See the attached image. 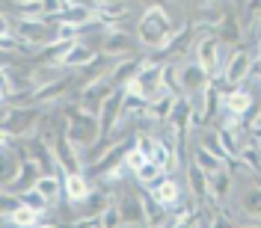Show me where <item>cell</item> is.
Instances as JSON below:
<instances>
[{
    "label": "cell",
    "instance_id": "obj_9",
    "mask_svg": "<svg viewBox=\"0 0 261 228\" xmlns=\"http://www.w3.org/2000/svg\"><path fill=\"white\" fill-rule=\"evenodd\" d=\"M122 104H125V86H119L113 95L101 104V110H98V122H101V139H107V136H110L116 128H119V122H122Z\"/></svg>",
    "mask_w": 261,
    "mask_h": 228
},
{
    "label": "cell",
    "instance_id": "obj_18",
    "mask_svg": "<svg viewBox=\"0 0 261 228\" xmlns=\"http://www.w3.org/2000/svg\"><path fill=\"white\" fill-rule=\"evenodd\" d=\"M175 104H178V95L169 89V92H161V95L154 98L151 104H148V119L151 122H169V116H172V110H175Z\"/></svg>",
    "mask_w": 261,
    "mask_h": 228
},
{
    "label": "cell",
    "instance_id": "obj_1",
    "mask_svg": "<svg viewBox=\"0 0 261 228\" xmlns=\"http://www.w3.org/2000/svg\"><path fill=\"white\" fill-rule=\"evenodd\" d=\"M172 33H175L172 30V18L161 3H151L143 12L140 24H137V36H140L143 48H151V50H163V45L169 42Z\"/></svg>",
    "mask_w": 261,
    "mask_h": 228
},
{
    "label": "cell",
    "instance_id": "obj_15",
    "mask_svg": "<svg viewBox=\"0 0 261 228\" xmlns=\"http://www.w3.org/2000/svg\"><path fill=\"white\" fill-rule=\"evenodd\" d=\"M92 60H95V50L89 48L86 42L77 39V42H71V45H68V50L63 53L60 65H63V68H86Z\"/></svg>",
    "mask_w": 261,
    "mask_h": 228
},
{
    "label": "cell",
    "instance_id": "obj_33",
    "mask_svg": "<svg viewBox=\"0 0 261 228\" xmlns=\"http://www.w3.org/2000/svg\"><path fill=\"white\" fill-rule=\"evenodd\" d=\"M110 3H119V0H98V6H110Z\"/></svg>",
    "mask_w": 261,
    "mask_h": 228
},
{
    "label": "cell",
    "instance_id": "obj_7",
    "mask_svg": "<svg viewBox=\"0 0 261 228\" xmlns=\"http://www.w3.org/2000/svg\"><path fill=\"white\" fill-rule=\"evenodd\" d=\"M116 208L122 213L125 225H148V202L143 193H134V190H122L116 198Z\"/></svg>",
    "mask_w": 261,
    "mask_h": 228
},
{
    "label": "cell",
    "instance_id": "obj_2",
    "mask_svg": "<svg viewBox=\"0 0 261 228\" xmlns=\"http://www.w3.org/2000/svg\"><path fill=\"white\" fill-rule=\"evenodd\" d=\"M42 122V107L39 104H6L3 110V136L9 139H24Z\"/></svg>",
    "mask_w": 261,
    "mask_h": 228
},
{
    "label": "cell",
    "instance_id": "obj_30",
    "mask_svg": "<svg viewBox=\"0 0 261 228\" xmlns=\"http://www.w3.org/2000/svg\"><path fill=\"white\" fill-rule=\"evenodd\" d=\"M101 225H107V228L125 225V219H122V213H119V208H116V202H110V205L101 211Z\"/></svg>",
    "mask_w": 261,
    "mask_h": 228
},
{
    "label": "cell",
    "instance_id": "obj_34",
    "mask_svg": "<svg viewBox=\"0 0 261 228\" xmlns=\"http://www.w3.org/2000/svg\"><path fill=\"white\" fill-rule=\"evenodd\" d=\"M255 142H258V146H261V128L255 130Z\"/></svg>",
    "mask_w": 261,
    "mask_h": 228
},
{
    "label": "cell",
    "instance_id": "obj_19",
    "mask_svg": "<svg viewBox=\"0 0 261 228\" xmlns=\"http://www.w3.org/2000/svg\"><path fill=\"white\" fill-rule=\"evenodd\" d=\"M98 18V12L89 6V3H81V0H71L68 6L63 9V15L60 21H68V24H77V27H86V24H92Z\"/></svg>",
    "mask_w": 261,
    "mask_h": 228
},
{
    "label": "cell",
    "instance_id": "obj_5",
    "mask_svg": "<svg viewBox=\"0 0 261 228\" xmlns=\"http://www.w3.org/2000/svg\"><path fill=\"white\" fill-rule=\"evenodd\" d=\"M208 83H211V74L199 60H187L184 65H178V92H184L187 98L202 95Z\"/></svg>",
    "mask_w": 261,
    "mask_h": 228
},
{
    "label": "cell",
    "instance_id": "obj_25",
    "mask_svg": "<svg viewBox=\"0 0 261 228\" xmlns=\"http://www.w3.org/2000/svg\"><path fill=\"white\" fill-rule=\"evenodd\" d=\"M208 184H211L214 202H226L228 193H231V172H228V166L220 169V172H214V175H208Z\"/></svg>",
    "mask_w": 261,
    "mask_h": 228
},
{
    "label": "cell",
    "instance_id": "obj_26",
    "mask_svg": "<svg viewBox=\"0 0 261 228\" xmlns=\"http://www.w3.org/2000/svg\"><path fill=\"white\" fill-rule=\"evenodd\" d=\"M163 175H166V169H163L158 160H146L140 169H137V172H134V178L140 181V184H146V187H154Z\"/></svg>",
    "mask_w": 261,
    "mask_h": 228
},
{
    "label": "cell",
    "instance_id": "obj_14",
    "mask_svg": "<svg viewBox=\"0 0 261 228\" xmlns=\"http://www.w3.org/2000/svg\"><path fill=\"white\" fill-rule=\"evenodd\" d=\"M187 184H190V193L199 205H205L211 198V184H208V172L199 166V163H190L187 166Z\"/></svg>",
    "mask_w": 261,
    "mask_h": 228
},
{
    "label": "cell",
    "instance_id": "obj_32",
    "mask_svg": "<svg viewBox=\"0 0 261 228\" xmlns=\"http://www.w3.org/2000/svg\"><path fill=\"white\" fill-rule=\"evenodd\" d=\"M146 160H148V157H146V154H143V151H140L137 146H130V148H128V154H125V163H128L130 172H137V169H140V166H143Z\"/></svg>",
    "mask_w": 261,
    "mask_h": 228
},
{
    "label": "cell",
    "instance_id": "obj_20",
    "mask_svg": "<svg viewBox=\"0 0 261 228\" xmlns=\"http://www.w3.org/2000/svg\"><path fill=\"white\" fill-rule=\"evenodd\" d=\"M36 190L45 195L50 205H57V202L65 195V181H60V175H57V172H42V175H39V181H36Z\"/></svg>",
    "mask_w": 261,
    "mask_h": 228
},
{
    "label": "cell",
    "instance_id": "obj_31",
    "mask_svg": "<svg viewBox=\"0 0 261 228\" xmlns=\"http://www.w3.org/2000/svg\"><path fill=\"white\" fill-rule=\"evenodd\" d=\"M217 30H220V33H217V36L223 39V45H234V42H238V24H234L231 18H223Z\"/></svg>",
    "mask_w": 261,
    "mask_h": 228
},
{
    "label": "cell",
    "instance_id": "obj_16",
    "mask_svg": "<svg viewBox=\"0 0 261 228\" xmlns=\"http://www.w3.org/2000/svg\"><path fill=\"white\" fill-rule=\"evenodd\" d=\"M65 198L71 202V205H83L89 195H92V190H89V181H86V175L83 172H65Z\"/></svg>",
    "mask_w": 261,
    "mask_h": 228
},
{
    "label": "cell",
    "instance_id": "obj_11",
    "mask_svg": "<svg viewBox=\"0 0 261 228\" xmlns=\"http://www.w3.org/2000/svg\"><path fill=\"white\" fill-rule=\"evenodd\" d=\"M50 146H54V154H57V163H60L63 172H81L83 169V160H81V154H77V146L65 136V130L54 133Z\"/></svg>",
    "mask_w": 261,
    "mask_h": 228
},
{
    "label": "cell",
    "instance_id": "obj_10",
    "mask_svg": "<svg viewBox=\"0 0 261 228\" xmlns=\"http://www.w3.org/2000/svg\"><path fill=\"white\" fill-rule=\"evenodd\" d=\"M193 50H196V60L208 68V74L217 77V68L223 63V39L220 36H202L193 45Z\"/></svg>",
    "mask_w": 261,
    "mask_h": 228
},
{
    "label": "cell",
    "instance_id": "obj_8",
    "mask_svg": "<svg viewBox=\"0 0 261 228\" xmlns=\"http://www.w3.org/2000/svg\"><path fill=\"white\" fill-rule=\"evenodd\" d=\"M137 45H143L140 42V36H130L128 30H122V27H110V30L104 33V39H101V53L104 56H130Z\"/></svg>",
    "mask_w": 261,
    "mask_h": 228
},
{
    "label": "cell",
    "instance_id": "obj_27",
    "mask_svg": "<svg viewBox=\"0 0 261 228\" xmlns=\"http://www.w3.org/2000/svg\"><path fill=\"white\" fill-rule=\"evenodd\" d=\"M241 213L246 216H261V187L252 184L241 193Z\"/></svg>",
    "mask_w": 261,
    "mask_h": 228
},
{
    "label": "cell",
    "instance_id": "obj_24",
    "mask_svg": "<svg viewBox=\"0 0 261 228\" xmlns=\"http://www.w3.org/2000/svg\"><path fill=\"white\" fill-rule=\"evenodd\" d=\"M193 163H199L208 175H214V172H220V169H226L228 160L226 157H220V154H214V151H208L205 146H196L193 148Z\"/></svg>",
    "mask_w": 261,
    "mask_h": 228
},
{
    "label": "cell",
    "instance_id": "obj_3",
    "mask_svg": "<svg viewBox=\"0 0 261 228\" xmlns=\"http://www.w3.org/2000/svg\"><path fill=\"white\" fill-rule=\"evenodd\" d=\"M65 136L77 148H89L92 142L101 139V122L98 113L83 110L81 104H74V110H68V122H65Z\"/></svg>",
    "mask_w": 261,
    "mask_h": 228
},
{
    "label": "cell",
    "instance_id": "obj_4",
    "mask_svg": "<svg viewBox=\"0 0 261 228\" xmlns=\"http://www.w3.org/2000/svg\"><path fill=\"white\" fill-rule=\"evenodd\" d=\"M163 89H166V86H163V65L161 63H143V68H140V71L134 74V80L128 83V92L146 98V101H154Z\"/></svg>",
    "mask_w": 261,
    "mask_h": 228
},
{
    "label": "cell",
    "instance_id": "obj_17",
    "mask_svg": "<svg viewBox=\"0 0 261 228\" xmlns=\"http://www.w3.org/2000/svg\"><path fill=\"white\" fill-rule=\"evenodd\" d=\"M128 148H130L128 142H122V146H110V148H107V151H104V154L95 160V175H101V178H104V175H110L113 169H119V166L125 163Z\"/></svg>",
    "mask_w": 261,
    "mask_h": 228
},
{
    "label": "cell",
    "instance_id": "obj_23",
    "mask_svg": "<svg viewBox=\"0 0 261 228\" xmlns=\"http://www.w3.org/2000/svg\"><path fill=\"white\" fill-rule=\"evenodd\" d=\"M190 24H184V27H178V30L169 36V42L163 45V50H166V56L169 60H175V56H181V53H187V50H193L190 48Z\"/></svg>",
    "mask_w": 261,
    "mask_h": 228
},
{
    "label": "cell",
    "instance_id": "obj_22",
    "mask_svg": "<svg viewBox=\"0 0 261 228\" xmlns=\"http://www.w3.org/2000/svg\"><path fill=\"white\" fill-rule=\"evenodd\" d=\"M143 68V60H134V56H122V63H116L110 68V77H113L116 86H128L134 80V74Z\"/></svg>",
    "mask_w": 261,
    "mask_h": 228
},
{
    "label": "cell",
    "instance_id": "obj_13",
    "mask_svg": "<svg viewBox=\"0 0 261 228\" xmlns=\"http://www.w3.org/2000/svg\"><path fill=\"white\" fill-rule=\"evenodd\" d=\"M151 195H154V202H161L166 211H172V208H178V202H181V184L163 175V178L151 187Z\"/></svg>",
    "mask_w": 261,
    "mask_h": 228
},
{
    "label": "cell",
    "instance_id": "obj_6",
    "mask_svg": "<svg viewBox=\"0 0 261 228\" xmlns=\"http://www.w3.org/2000/svg\"><path fill=\"white\" fill-rule=\"evenodd\" d=\"M116 89H119V86L113 83V77H110V74H98V77H92V80L81 89L77 104H81L83 110H89V113H98V110H101V104L113 95Z\"/></svg>",
    "mask_w": 261,
    "mask_h": 228
},
{
    "label": "cell",
    "instance_id": "obj_21",
    "mask_svg": "<svg viewBox=\"0 0 261 228\" xmlns=\"http://www.w3.org/2000/svg\"><path fill=\"white\" fill-rule=\"evenodd\" d=\"M223 101H226V110L238 119V116L249 113V107H252V92H249V89H244V86H234L231 92H226V98H223Z\"/></svg>",
    "mask_w": 261,
    "mask_h": 228
},
{
    "label": "cell",
    "instance_id": "obj_35",
    "mask_svg": "<svg viewBox=\"0 0 261 228\" xmlns=\"http://www.w3.org/2000/svg\"><path fill=\"white\" fill-rule=\"evenodd\" d=\"M258 53H261V39H258Z\"/></svg>",
    "mask_w": 261,
    "mask_h": 228
},
{
    "label": "cell",
    "instance_id": "obj_29",
    "mask_svg": "<svg viewBox=\"0 0 261 228\" xmlns=\"http://www.w3.org/2000/svg\"><path fill=\"white\" fill-rule=\"evenodd\" d=\"M21 202H24L27 208H33V211H39V213H45V211L50 208V202H48V198H45L42 193H39L36 187H30V190H24V193H21Z\"/></svg>",
    "mask_w": 261,
    "mask_h": 228
},
{
    "label": "cell",
    "instance_id": "obj_12",
    "mask_svg": "<svg viewBox=\"0 0 261 228\" xmlns=\"http://www.w3.org/2000/svg\"><path fill=\"white\" fill-rule=\"evenodd\" d=\"M252 53H246V50H238V53H231V60L226 63L223 68V80L228 86H241L244 80H249V71H252Z\"/></svg>",
    "mask_w": 261,
    "mask_h": 228
},
{
    "label": "cell",
    "instance_id": "obj_28",
    "mask_svg": "<svg viewBox=\"0 0 261 228\" xmlns=\"http://www.w3.org/2000/svg\"><path fill=\"white\" fill-rule=\"evenodd\" d=\"M39 216H42L39 211H33V208H27V205H21L15 213L3 216V222H6V225H45Z\"/></svg>",
    "mask_w": 261,
    "mask_h": 228
}]
</instances>
